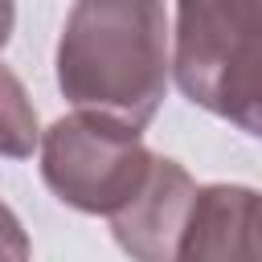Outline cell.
<instances>
[{"mask_svg":"<svg viewBox=\"0 0 262 262\" xmlns=\"http://www.w3.org/2000/svg\"><path fill=\"white\" fill-rule=\"evenodd\" d=\"M57 90L78 111L147 127L168 94L164 0H78L57 37Z\"/></svg>","mask_w":262,"mask_h":262,"instance_id":"1","label":"cell"},{"mask_svg":"<svg viewBox=\"0 0 262 262\" xmlns=\"http://www.w3.org/2000/svg\"><path fill=\"white\" fill-rule=\"evenodd\" d=\"M258 41L262 0H176L168 70L180 94L246 135L262 131Z\"/></svg>","mask_w":262,"mask_h":262,"instance_id":"2","label":"cell"},{"mask_svg":"<svg viewBox=\"0 0 262 262\" xmlns=\"http://www.w3.org/2000/svg\"><path fill=\"white\" fill-rule=\"evenodd\" d=\"M37 151L49 192L90 217H111L119 205H127L156 156L139 127L78 106L37 135Z\"/></svg>","mask_w":262,"mask_h":262,"instance_id":"3","label":"cell"},{"mask_svg":"<svg viewBox=\"0 0 262 262\" xmlns=\"http://www.w3.org/2000/svg\"><path fill=\"white\" fill-rule=\"evenodd\" d=\"M192 192L196 180L184 172V164L168 156H151V168L135 188V196L106 217L119 250L139 262H172Z\"/></svg>","mask_w":262,"mask_h":262,"instance_id":"4","label":"cell"},{"mask_svg":"<svg viewBox=\"0 0 262 262\" xmlns=\"http://www.w3.org/2000/svg\"><path fill=\"white\" fill-rule=\"evenodd\" d=\"M258 254V192L250 184H196L176 258H254Z\"/></svg>","mask_w":262,"mask_h":262,"instance_id":"5","label":"cell"},{"mask_svg":"<svg viewBox=\"0 0 262 262\" xmlns=\"http://www.w3.org/2000/svg\"><path fill=\"white\" fill-rule=\"evenodd\" d=\"M37 106L25 82L0 61V160H29L37 151Z\"/></svg>","mask_w":262,"mask_h":262,"instance_id":"6","label":"cell"},{"mask_svg":"<svg viewBox=\"0 0 262 262\" xmlns=\"http://www.w3.org/2000/svg\"><path fill=\"white\" fill-rule=\"evenodd\" d=\"M29 233H25V225H20V217L0 201V258H29Z\"/></svg>","mask_w":262,"mask_h":262,"instance_id":"7","label":"cell"},{"mask_svg":"<svg viewBox=\"0 0 262 262\" xmlns=\"http://www.w3.org/2000/svg\"><path fill=\"white\" fill-rule=\"evenodd\" d=\"M12 29H16V4L12 0H0V49L8 45Z\"/></svg>","mask_w":262,"mask_h":262,"instance_id":"8","label":"cell"}]
</instances>
